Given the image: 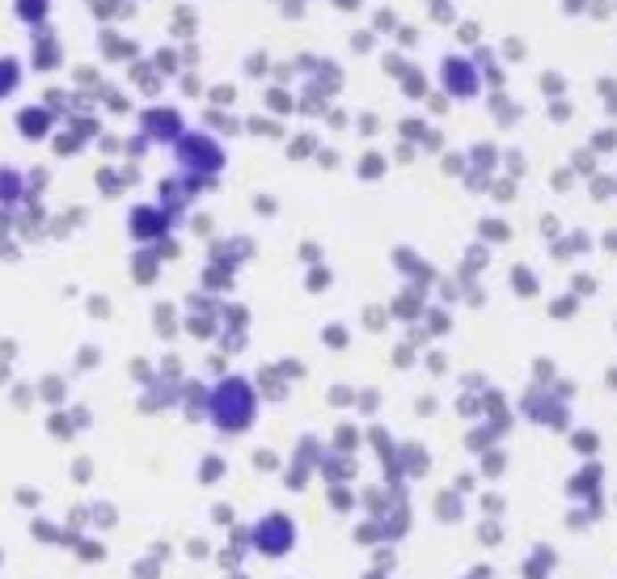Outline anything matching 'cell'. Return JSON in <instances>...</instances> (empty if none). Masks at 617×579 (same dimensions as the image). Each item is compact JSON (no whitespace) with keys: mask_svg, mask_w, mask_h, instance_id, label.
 <instances>
[{"mask_svg":"<svg viewBox=\"0 0 617 579\" xmlns=\"http://www.w3.org/2000/svg\"><path fill=\"white\" fill-rule=\"evenodd\" d=\"M211 418H216L225 432H242L245 423H254V398L245 393V385L228 381V385L220 389V398L211 402Z\"/></svg>","mask_w":617,"mask_h":579,"instance_id":"6da1fadb","label":"cell"},{"mask_svg":"<svg viewBox=\"0 0 617 579\" xmlns=\"http://www.w3.org/2000/svg\"><path fill=\"white\" fill-rule=\"evenodd\" d=\"M296 542V529L288 525V520H279V516H271V520H262L259 525V550L262 554H288V546Z\"/></svg>","mask_w":617,"mask_h":579,"instance_id":"7a4b0ae2","label":"cell"}]
</instances>
